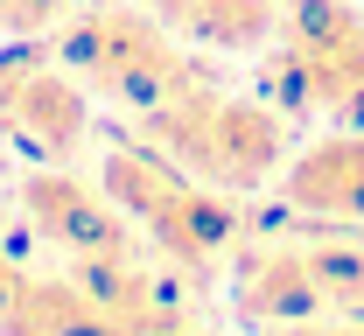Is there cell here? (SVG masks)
Wrapping results in <instances>:
<instances>
[{"instance_id":"8fae6325","label":"cell","mask_w":364,"mask_h":336,"mask_svg":"<svg viewBox=\"0 0 364 336\" xmlns=\"http://www.w3.org/2000/svg\"><path fill=\"white\" fill-rule=\"evenodd\" d=\"M309 252V273L322 288V308L329 315H364V239L350 224H322L316 239H301Z\"/></svg>"},{"instance_id":"9c48e42d","label":"cell","mask_w":364,"mask_h":336,"mask_svg":"<svg viewBox=\"0 0 364 336\" xmlns=\"http://www.w3.org/2000/svg\"><path fill=\"white\" fill-rule=\"evenodd\" d=\"M0 336H119L77 273H28L0 301Z\"/></svg>"},{"instance_id":"30bf717a","label":"cell","mask_w":364,"mask_h":336,"mask_svg":"<svg viewBox=\"0 0 364 336\" xmlns=\"http://www.w3.org/2000/svg\"><path fill=\"white\" fill-rule=\"evenodd\" d=\"M182 36L203 49H267L280 43V0H196Z\"/></svg>"},{"instance_id":"4fadbf2b","label":"cell","mask_w":364,"mask_h":336,"mask_svg":"<svg viewBox=\"0 0 364 336\" xmlns=\"http://www.w3.org/2000/svg\"><path fill=\"white\" fill-rule=\"evenodd\" d=\"M140 7H147V14H161V21H168V28H182V21H189V7H196V0H140Z\"/></svg>"},{"instance_id":"7a4b0ae2","label":"cell","mask_w":364,"mask_h":336,"mask_svg":"<svg viewBox=\"0 0 364 336\" xmlns=\"http://www.w3.org/2000/svg\"><path fill=\"white\" fill-rule=\"evenodd\" d=\"M98 190L112 196L134 232L182 273H218L238 252V196L196 183L147 141H119L98 154Z\"/></svg>"},{"instance_id":"52a82bcc","label":"cell","mask_w":364,"mask_h":336,"mask_svg":"<svg viewBox=\"0 0 364 336\" xmlns=\"http://www.w3.org/2000/svg\"><path fill=\"white\" fill-rule=\"evenodd\" d=\"M231 308L245 323H267V330H287V323H316L329 315L322 308V288L309 273V252L301 239H259L231 252Z\"/></svg>"},{"instance_id":"ba28073f","label":"cell","mask_w":364,"mask_h":336,"mask_svg":"<svg viewBox=\"0 0 364 336\" xmlns=\"http://www.w3.org/2000/svg\"><path fill=\"white\" fill-rule=\"evenodd\" d=\"M280 190H287V203L301 217L364 232V134L358 126H336V134L309 141L280 168Z\"/></svg>"},{"instance_id":"5bb4252c","label":"cell","mask_w":364,"mask_h":336,"mask_svg":"<svg viewBox=\"0 0 364 336\" xmlns=\"http://www.w3.org/2000/svg\"><path fill=\"white\" fill-rule=\"evenodd\" d=\"M140 336H210V330H196L189 315H168V323H154V330H140Z\"/></svg>"},{"instance_id":"5b68a950","label":"cell","mask_w":364,"mask_h":336,"mask_svg":"<svg viewBox=\"0 0 364 336\" xmlns=\"http://www.w3.org/2000/svg\"><path fill=\"white\" fill-rule=\"evenodd\" d=\"M0 141L36 161H70L91 141V85L43 49H0Z\"/></svg>"},{"instance_id":"9a60e30c","label":"cell","mask_w":364,"mask_h":336,"mask_svg":"<svg viewBox=\"0 0 364 336\" xmlns=\"http://www.w3.org/2000/svg\"><path fill=\"white\" fill-rule=\"evenodd\" d=\"M14 281H21V259L7 252V239H0V301H7V288H14Z\"/></svg>"},{"instance_id":"8992f818","label":"cell","mask_w":364,"mask_h":336,"mask_svg":"<svg viewBox=\"0 0 364 336\" xmlns=\"http://www.w3.org/2000/svg\"><path fill=\"white\" fill-rule=\"evenodd\" d=\"M21 217L70 266L77 259H112V252H147V239L134 232V217L98 190V183H77L63 161H36L21 175Z\"/></svg>"},{"instance_id":"277c9868","label":"cell","mask_w":364,"mask_h":336,"mask_svg":"<svg viewBox=\"0 0 364 336\" xmlns=\"http://www.w3.org/2000/svg\"><path fill=\"white\" fill-rule=\"evenodd\" d=\"M267 85L280 112L364 126V14L350 0H287Z\"/></svg>"},{"instance_id":"6da1fadb","label":"cell","mask_w":364,"mask_h":336,"mask_svg":"<svg viewBox=\"0 0 364 336\" xmlns=\"http://www.w3.org/2000/svg\"><path fill=\"white\" fill-rule=\"evenodd\" d=\"M134 141L168 154L176 168H189L210 190L252 196L287 168V112L267 105V98H238L218 77H203L168 105L134 112Z\"/></svg>"},{"instance_id":"3957f363","label":"cell","mask_w":364,"mask_h":336,"mask_svg":"<svg viewBox=\"0 0 364 336\" xmlns=\"http://www.w3.org/2000/svg\"><path fill=\"white\" fill-rule=\"evenodd\" d=\"M56 56L85 77L98 98L127 105V112H154L182 98L189 85H203L210 70L176 43V28L161 14H147L140 0H91L63 21Z\"/></svg>"},{"instance_id":"7c38bea8","label":"cell","mask_w":364,"mask_h":336,"mask_svg":"<svg viewBox=\"0 0 364 336\" xmlns=\"http://www.w3.org/2000/svg\"><path fill=\"white\" fill-rule=\"evenodd\" d=\"M70 14V0H0V36H14V43H28V36H43Z\"/></svg>"}]
</instances>
